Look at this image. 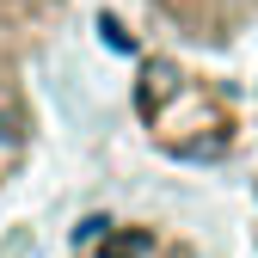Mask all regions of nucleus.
Segmentation results:
<instances>
[{"label":"nucleus","instance_id":"obj_1","mask_svg":"<svg viewBox=\"0 0 258 258\" xmlns=\"http://www.w3.org/2000/svg\"><path fill=\"white\" fill-rule=\"evenodd\" d=\"M154 246V234L148 228H117V234H105L99 240V258H142Z\"/></svg>","mask_w":258,"mask_h":258},{"label":"nucleus","instance_id":"obj_2","mask_svg":"<svg viewBox=\"0 0 258 258\" xmlns=\"http://www.w3.org/2000/svg\"><path fill=\"white\" fill-rule=\"evenodd\" d=\"M99 31H105V43H111V49H123V55H129V31H123V25H117V19H105V25H99Z\"/></svg>","mask_w":258,"mask_h":258}]
</instances>
